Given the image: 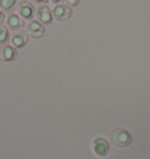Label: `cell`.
I'll return each mask as SVG.
<instances>
[{"label":"cell","instance_id":"1","mask_svg":"<svg viewBox=\"0 0 150 159\" xmlns=\"http://www.w3.org/2000/svg\"><path fill=\"white\" fill-rule=\"evenodd\" d=\"M110 138H111V142L116 146H119V148H125V146H128L131 143V140H133L131 134H130L128 130L123 129V128H116V129L111 130Z\"/></svg>","mask_w":150,"mask_h":159},{"label":"cell","instance_id":"2","mask_svg":"<svg viewBox=\"0 0 150 159\" xmlns=\"http://www.w3.org/2000/svg\"><path fill=\"white\" fill-rule=\"evenodd\" d=\"M18 12L22 19L25 20H32L34 18L36 10H35L34 5L32 1H27V0H21L18 4Z\"/></svg>","mask_w":150,"mask_h":159},{"label":"cell","instance_id":"3","mask_svg":"<svg viewBox=\"0 0 150 159\" xmlns=\"http://www.w3.org/2000/svg\"><path fill=\"white\" fill-rule=\"evenodd\" d=\"M53 18L58 21H67L70 19V16L73 14V11L68 5H56L54 10L52 11Z\"/></svg>","mask_w":150,"mask_h":159},{"label":"cell","instance_id":"4","mask_svg":"<svg viewBox=\"0 0 150 159\" xmlns=\"http://www.w3.org/2000/svg\"><path fill=\"white\" fill-rule=\"evenodd\" d=\"M36 18L42 25H50L53 21V13L47 5H40L36 10Z\"/></svg>","mask_w":150,"mask_h":159},{"label":"cell","instance_id":"5","mask_svg":"<svg viewBox=\"0 0 150 159\" xmlns=\"http://www.w3.org/2000/svg\"><path fill=\"white\" fill-rule=\"evenodd\" d=\"M18 57V52L14 46L2 45L0 47V60L5 62H12Z\"/></svg>","mask_w":150,"mask_h":159},{"label":"cell","instance_id":"6","mask_svg":"<svg viewBox=\"0 0 150 159\" xmlns=\"http://www.w3.org/2000/svg\"><path fill=\"white\" fill-rule=\"evenodd\" d=\"M27 33L34 39H40L45 35V27L40 21L32 20L27 25Z\"/></svg>","mask_w":150,"mask_h":159},{"label":"cell","instance_id":"7","mask_svg":"<svg viewBox=\"0 0 150 159\" xmlns=\"http://www.w3.org/2000/svg\"><path fill=\"white\" fill-rule=\"evenodd\" d=\"M93 150L99 157H105L109 153V144L105 138L97 137L93 142Z\"/></svg>","mask_w":150,"mask_h":159},{"label":"cell","instance_id":"8","mask_svg":"<svg viewBox=\"0 0 150 159\" xmlns=\"http://www.w3.org/2000/svg\"><path fill=\"white\" fill-rule=\"evenodd\" d=\"M28 40H30L28 33L25 32V30H15L14 33H13L11 41H12V45L14 46L15 48H21V47H24L28 42Z\"/></svg>","mask_w":150,"mask_h":159},{"label":"cell","instance_id":"9","mask_svg":"<svg viewBox=\"0 0 150 159\" xmlns=\"http://www.w3.org/2000/svg\"><path fill=\"white\" fill-rule=\"evenodd\" d=\"M6 25H7V28L15 32V30H20L25 26V21H24V19L21 18L20 15L12 13L6 20Z\"/></svg>","mask_w":150,"mask_h":159},{"label":"cell","instance_id":"10","mask_svg":"<svg viewBox=\"0 0 150 159\" xmlns=\"http://www.w3.org/2000/svg\"><path fill=\"white\" fill-rule=\"evenodd\" d=\"M16 5V0H0V8L6 13H12Z\"/></svg>","mask_w":150,"mask_h":159},{"label":"cell","instance_id":"11","mask_svg":"<svg viewBox=\"0 0 150 159\" xmlns=\"http://www.w3.org/2000/svg\"><path fill=\"white\" fill-rule=\"evenodd\" d=\"M10 39L8 28L5 25L0 24V45H6V42Z\"/></svg>","mask_w":150,"mask_h":159},{"label":"cell","instance_id":"12","mask_svg":"<svg viewBox=\"0 0 150 159\" xmlns=\"http://www.w3.org/2000/svg\"><path fill=\"white\" fill-rule=\"evenodd\" d=\"M65 1L69 7H76V6L80 4L81 0H65Z\"/></svg>","mask_w":150,"mask_h":159},{"label":"cell","instance_id":"13","mask_svg":"<svg viewBox=\"0 0 150 159\" xmlns=\"http://www.w3.org/2000/svg\"><path fill=\"white\" fill-rule=\"evenodd\" d=\"M32 2H35V4H39V5H45L48 2V0H30Z\"/></svg>","mask_w":150,"mask_h":159},{"label":"cell","instance_id":"14","mask_svg":"<svg viewBox=\"0 0 150 159\" xmlns=\"http://www.w3.org/2000/svg\"><path fill=\"white\" fill-rule=\"evenodd\" d=\"M5 20V14H4V12L0 10V24H2V21Z\"/></svg>","mask_w":150,"mask_h":159},{"label":"cell","instance_id":"15","mask_svg":"<svg viewBox=\"0 0 150 159\" xmlns=\"http://www.w3.org/2000/svg\"><path fill=\"white\" fill-rule=\"evenodd\" d=\"M53 4H60L61 1H63V0H50Z\"/></svg>","mask_w":150,"mask_h":159}]
</instances>
